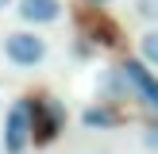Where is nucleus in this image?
I'll return each instance as SVG.
<instances>
[{
	"label": "nucleus",
	"mask_w": 158,
	"mask_h": 154,
	"mask_svg": "<svg viewBox=\"0 0 158 154\" xmlns=\"http://www.w3.org/2000/svg\"><path fill=\"white\" fill-rule=\"evenodd\" d=\"M4 62L12 69H39L46 62V38L31 27H15L4 35Z\"/></svg>",
	"instance_id": "f257e3e1"
},
{
	"label": "nucleus",
	"mask_w": 158,
	"mask_h": 154,
	"mask_svg": "<svg viewBox=\"0 0 158 154\" xmlns=\"http://www.w3.org/2000/svg\"><path fill=\"white\" fill-rule=\"evenodd\" d=\"M31 135H35V112H31V96H23L4 112V139L0 143L8 154H23Z\"/></svg>",
	"instance_id": "f03ea898"
},
{
	"label": "nucleus",
	"mask_w": 158,
	"mask_h": 154,
	"mask_svg": "<svg viewBox=\"0 0 158 154\" xmlns=\"http://www.w3.org/2000/svg\"><path fill=\"white\" fill-rule=\"evenodd\" d=\"M31 112H35V135H31V143L50 146L62 135V127H66V104L58 96H31Z\"/></svg>",
	"instance_id": "7ed1b4c3"
},
{
	"label": "nucleus",
	"mask_w": 158,
	"mask_h": 154,
	"mask_svg": "<svg viewBox=\"0 0 158 154\" xmlns=\"http://www.w3.org/2000/svg\"><path fill=\"white\" fill-rule=\"evenodd\" d=\"M97 96L104 100V104H120V100H131V96H135V85H131L123 62H120V66L100 69V77H97Z\"/></svg>",
	"instance_id": "20e7f679"
},
{
	"label": "nucleus",
	"mask_w": 158,
	"mask_h": 154,
	"mask_svg": "<svg viewBox=\"0 0 158 154\" xmlns=\"http://www.w3.org/2000/svg\"><path fill=\"white\" fill-rule=\"evenodd\" d=\"M12 12L27 27H50V23H58L66 15V8H62V0H15Z\"/></svg>",
	"instance_id": "39448f33"
},
{
	"label": "nucleus",
	"mask_w": 158,
	"mask_h": 154,
	"mask_svg": "<svg viewBox=\"0 0 158 154\" xmlns=\"http://www.w3.org/2000/svg\"><path fill=\"white\" fill-rule=\"evenodd\" d=\"M123 69H127L131 85H135V96L143 100L151 112H158V77L147 69V62H143V58H127V62H123Z\"/></svg>",
	"instance_id": "423d86ee"
},
{
	"label": "nucleus",
	"mask_w": 158,
	"mask_h": 154,
	"mask_svg": "<svg viewBox=\"0 0 158 154\" xmlns=\"http://www.w3.org/2000/svg\"><path fill=\"white\" fill-rule=\"evenodd\" d=\"M81 35H85V38H93V43H100V46H116V43H120V31H116V23H108L104 15H93V19H85V23H81Z\"/></svg>",
	"instance_id": "0eeeda50"
},
{
	"label": "nucleus",
	"mask_w": 158,
	"mask_h": 154,
	"mask_svg": "<svg viewBox=\"0 0 158 154\" xmlns=\"http://www.w3.org/2000/svg\"><path fill=\"white\" fill-rule=\"evenodd\" d=\"M81 123H85V127H93V131H112L116 123H120V112H116L112 104L100 100V104H93V108H85V112H81Z\"/></svg>",
	"instance_id": "6e6552de"
},
{
	"label": "nucleus",
	"mask_w": 158,
	"mask_h": 154,
	"mask_svg": "<svg viewBox=\"0 0 158 154\" xmlns=\"http://www.w3.org/2000/svg\"><path fill=\"white\" fill-rule=\"evenodd\" d=\"M139 58L147 66H158V27H147L139 35Z\"/></svg>",
	"instance_id": "1a4fd4ad"
},
{
	"label": "nucleus",
	"mask_w": 158,
	"mask_h": 154,
	"mask_svg": "<svg viewBox=\"0 0 158 154\" xmlns=\"http://www.w3.org/2000/svg\"><path fill=\"white\" fill-rule=\"evenodd\" d=\"M139 146L158 154V112L151 116V120H143V127H139Z\"/></svg>",
	"instance_id": "9d476101"
},
{
	"label": "nucleus",
	"mask_w": 158,
	"mask_h": 154,
	"mask_svg": "<svg viewBox=\"0 0 158 154\" xmlns=\"http://www.w3.org/2000/svg\"><path fill=\"white\" fill-rule=\"evenodd\" d=\"M131 12H135V19H139V23L158 27V0H131Z\"/></svg>",
	"instance_id": "9b49d317"
},
{
	"label": "nucleus",
	"mask_w": 158,
	"mask_h": 154,
	"mask_svg": "<svg viewBox=\"0 0 158 154\" xmlns=\"http://www.w3.org/2000/svg\"><path fill=\"white\" fill-rule=\"evenodd\" d=\"M73 58H93V43H85V35L73 43Z\"/></svg>",
	"instance_id": "f8f14e48"
},
{
	"label": "nucleus",
	"mask_w": 158,
	"mask_h": 154,
	"mask_svg": "<svg viewBox=\"0 0 158 154\" xmlns=\"http://www.w3.org/2000/svg\"><path fill=\"white\" fill-rule=\"evenodd\" d=\"M15 8V0H0V12H12Z\"/></svg>",
	"instance_id": "ddd939ff"
},
{
	"label": "nucleus",
	"mask_w": 158,
	"mask_h": 154,
	"mask_svg": "<svg viewBox=\"0 0 158 154\" xmlns=\"http://www.w3.org/2000/svg\"><path fill=\"white\" fill-rule=\"evenodd\" d=\"M89 4H97V8H100V4H112V0H89Z\"/></svg>",
	"instance_id": "4468645a"
},
{
	"label": "nucleus",
	"mask_w": 158,
	"mask_h": 154,
	"mask_svg": "<svg viewBox=\"0 0 158 154\" xmlns=\"http://www.w3.org/2000/svg\"><path fill=\"white\" fill-rule=\"evenodd\" d=\"M23 154H27V150H23Z\"/></svg>",
	"instance_id": "2eb2a0df"
},
{
	"label": "nucleus",
	"mask_w": 158,
	"mask_h": 154,
	"mask_svg": "<svg viewBox=\"0 0 158 154\" xmlns=\"http://www.w3.org/2000/svg\"><path fill=\"white\" fill-rule=\"evenodd\" d=\"M0 146H4V143H0Z\"/></svg>",
	"instance_id": "dca6fc26"
}]
</instances>
